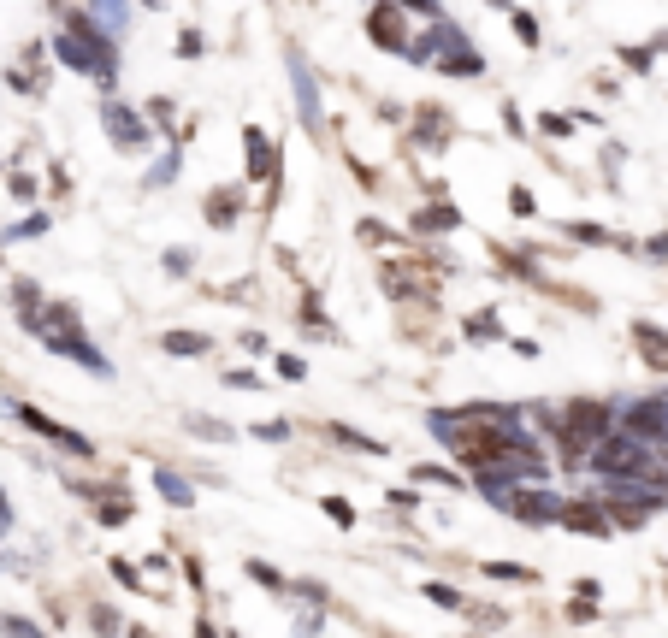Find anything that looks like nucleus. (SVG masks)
Instances as JSON below:
<instances>
[{
  "label": "nucleus",
  "mask_w": 668,
  "mask_h": 638,
  "mask_svg": "<svg viewBox=\"0 0 668 638\" xmlns=\"http://www.w3.org/2000/svg\"><path fill=\"white\" fill-rule=\"evenodd\" d=\"M54 54L71 60L77 71H89V77H101V83H113V42L83 12H66V30L54 36Z\"/></svg>",
  "instance_id": "obj_1"
},
{
  "label": "nucleus",
  "mask_w": 668,
  "mask_h": 638,
  "mask_svg": "<svg viewBox=\"0 0 668 638\" xmlns=\"http://www.w3.org/2000/svg\"><path fill=\"white\" fill-rule=\"evenodd\" d=\"M18 420L36 432V438H48L54 449H66V455H95V444L83 438V432H71V426H54L48 414H36V408H18Z\"/></svg>",
  "instance_id": "obj_2"
},
{
  "label": "nucleus",
  "mask_w": 668,
  "mask_h": 638,
  "mask_svg": "<svg viewBox=\"0 0 668 638\" xmlns=\"http://www.w3.org/2000/svg\"><path fill=\"white\" fill-rule=\"evenodd\" d=\"M367 36H373L379 48H397V54H408V36H402V18H397V6H379V12L367 18Z\"/></svg>",
  "instance_id": "obj_3"
},
{
  "label": "nucleus",
  "mask_w": 668,
  "mask_h": 638,
  "mask_svg": "<svg viewBox=\"0 0 668 638\" xmlns=\"http://www.w3.org/2000/svg\"><path fill=\"white\" fill-rule=\"evenodd\" d=\"M556 520H562V526H580V532H592V538H609V532H615V526L603 520L598 503H568V509L556 514Z\"/></svg>",
  "instance_id": "obj_4"
},
{
  "label": "nucleus",
  "mask_w": 668,
  "mask_h": 638,
  "mask_svg": "<svg viewBox=\"0 0 668 638\" xmlns=\"http://www.w3.org/2000/svg\"><path fill=\"white\" fill-rule=\"evenodd\" d=\"M101 119H107V130H113V136H119L125 148H136V142H148V130H142V125L131 119V107H107Z\"/></svg>",
  "instance_id": "obj_5"
},
{
  "label": "nucleus",
  "mask_w": 668,
  "mask_h": 638,
  "mask_svg": "<svg viewBox=\"0 0 668 638\" xmlns=\"http://www.w3.org/2000/svg\"><path fill=\"white\" fill-rule=\"evenodd\" d=\"M633 337H639L645 361H651L657 373H668V337H663V331H657V325H633Z\"/></svg>",
  "instance_id": "obj_6"
},
{
  "label": "nucleus",
  "mask_w": 668,
  "mask_h": 638,
  "mask_svg": "<svg viewBox=\"0 0 668 638\" xmlns=\"http://www.w3.org/2000/svg\"><path fill=\"white\" fill-rule=\"evenodd\" d=\"M207 337L201 331H166V355H201Z\"/></svg>",
  "instance_id": "obj_7"
},
{
  "label": "nucleus",
  "mask_w": 668,
  "mask_h": 638,
  "mask_svg": "<svg viewBox=\"0 0 668 638\" xmlns=\"http://www.w3.org/2000/svg\"><path fill=\"white\" fill-rule=\"evenodd\" d=\"M249 154H255V160H249V172H255V178H272V148H267V136H261V130H249Z\"/></svg>",
  "instance_id": "obj_8"
},
{
  "label": "nucleus",
  "mask_w": 668,
  "mask_h": 638,
  "mask_svg": "<svg viewBox=\"0 0 668 638\" xmlns=\"http://www.w3.org/2000/svg\"><path fill=\"white\" fill-rule=\"evenodd\" d=\"M0 633L6 638H48L36 621H24V615H0Z\"/></svg>",
  "instance_id": "obj_9"
},
{
  "label": "nucleus",
  "mask_w": 668,
  "mask_h": 638,
  "mask_svg": "<svg viewBox=\"0 0 668 638\" xmlns=\"http://www.w3.org/2000/svg\"><path fill=\"white\" fill-rule=\"evenodd\" d=\"M231 201H237V190H219V195H213V207H207V219H213V225H231V219H237V207H231Z\"/></svg>",
  "instance_id": "obj_10"
},
{
  "label": "nucleus",
  "mask_w": 668,
  "mask_h": 638,
  "mask_svg": "<svg viewBox=\"0 0 668 638\" xmlns=\"http://www.w3.org/2000/svg\"><path fill=\"white\" fill-rule=\"evenodd\" d=\"M160 485H166V497H172L178 509H184V503H196V491H190V485H184L178 473H160Z\"/></svg>",
  "instance_id": "obj_11"
},
{
  "label": "nucleus",
  "mask_w": 668,
  "mask_h": 638,
  "mask_svg": "<svg viewBox=\"0 0 668 638\" xmlns=\"http://www.w3.org/2000/svg\"><path fill=\"white\" fill-rule=\"evenodd\" d=\"M485 574H491V579H521V585H533V568H515V562H485Z\"/></svg>",
  "instance_id": "obj_12"
},
{
  "label": "nucleus",
  "mask_w": 668,
  "mask_h": 638,
  "mask_svg": "<svg viewBox=\"0 0 668 638\" xmlns=\"http://www.w3.org/2000/svg\"><path fill=\"white\" fill-rule=\"evenodd\" d=\"M456 225V213L450 207H438V213H420V231H450Z\"/></svg>",
  "instance_id": "obj_13"
},
{
  "label": "nucleus",
  "mask_w": 668,
  "mask_h": 638,
  "mask_svg": "<svg viewBox=\"0 0 668 638\" xmlns=\"http://www.w3.org/2000/svg\"><path fill=\"white\" fill-rule=\"evenodd\" d=\"M332 438L349 449H385V444H373V438H361V432H349V426H332Z\"/></svg>",
  "instance_id": "obj_14"
},
{
  "label": "nucleus",
  "mask_w": 668,
  "mask_h": 638,
  "mask_svg": "<svg viewBox=\"0 0 668 638\" xmlns=\"http://www.w3.org/2000/svg\"><path fill=\"white\" fill-rule=\"evenodd\" d=\"M468 337H497V314H479V319H468Z\"/></svg>",
  "instance_id": "obj_15"
},
{
  "label": "nucleus",
  "mask_w": 668,
  "mask_h": 638,
  "mask_svg": "<svg viewBox=\"0 0 668 638\" xmlns=\"http://www.w3.org/2000/svg\"><path fill=\"white\" fill-rule=\"evenodd\" d=\"M509 18H515V36H521V42H538V24L527 12H509Z\"/></svg>",
  "instance_id": "obj_16"
},
{
  "label": "nucleus",
  "mask_w": 668,
  "mask_h": 638,
  "mask_svg": "<svg viewBox=\"0 0 668 638\" xmlns=\"http://www.w3.org/2000/svg\"><path fill=\"white\" fill-rule=\"evenodd\" d=\"M426 597H438V603H444V609H462V597H456V591H450V585H426Z\"/></svg>",
  "instance_id": "obj_17"
},
{
  "label": "nucleus",
  "mask_w": 668,
  "mask_h": 638,
  "mask_svg": "<svg viewBox=\"0 0 668 638\" xmlns=\"http://www.w3.org/2000/svg\"><path fill=\"white\" fill-rule=\"evenodd\" d=\"M627 65H633V71H651V48H627Z\"/></svg>",
  "instance_id": "obj_18"
},
{
  "label": "nucleus",
  "mask_w": 668,
  "mask_h": 638,
  "mask_svg": "<svg viewBox=\"0 0 668 638\" xmlns=\"http://www.w3.org/2000/svg\"><path fill=\"white\" fill-rule=\"evenodd\" d=\"M402 6H414V12H432V24L444 18V6H438V0H402Z\"/></svg>",
  "instance_id": "obj_19"
}]
</instances>
